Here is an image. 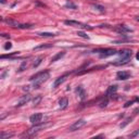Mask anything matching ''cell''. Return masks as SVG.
Wrapping results in <instances>:
<instances>
[{"label":"cell","mask_w":139,"mask_h":139,"mask_svg":"<svg viewBox=\"0 0 139 139\" xmlns=\"http://www.w3.org/2000/svg\"><path fill=\"white\" fill-rule=\"evenodd\" d=\"M49 77H50L49 71H44V72H40V73L35 74V75L32 76L29 80L32 82H34L33 87L35 88V89H37V88H39V86L43 84V83H45L46 81H47Z\"/></svg>","instance_id":"cell-1"},{"label":"cell","mask_w":139,"mask_h":139,"mask_svg":"<svg viewBox=\"0 0 139 139\" xmlns=\"http://www.w3.org/2000/svg\"><path fill=\"white\" fill-rule=\"evenodd\" d=\"M46 126H48V125H41V124H37L35 125V126H33L32 128H29L28 131H26L25 133H23L21 137L22 138H32V137H34L37 133H39L40 129H43L45 128Z\"/></svg>","instance_id":"cell-2"},{"label":"cell","mask_w":139,"mask_h":139,"mask_svg":"<svg viewBox=\"0 0 139 139\" xmlns=\"http://www.w3.org/2000/svg\"><path fill=\"white\" fill-rule=\"evenodd\" d=\"M92 52L100 53V58H106V57H110V55L117 54L118 51L113 48H105V49H95V50H92Z\"/></svg>","instance_id":"cell-3"},{"label":"cell","mask_w":139,"mask_h":139,"mask_svg":"<svg viewBox=\"0 0 139 139\" xmlns=\"http://www.w3.org/2000/svg\"><path fill=\"white\" fill-rule=\"evenodd\" d=\"M86 125V121L84 118H80V120H77L76 122H74L71 126L68 127V129L67 131L68 132H76V131H78V129H81L82 127H84Z\"/></svg>","instance_id":"cell-4"},{"label":"cell","mask_w":139,"mask_h":139,"mask_svg":"<svg viewBox=\"0 0 139 139\" xmlns=\"http://www.w3.org/2000/svg\"><path fill=\"white\" fill-rule=\"evenodd\" d=\"M64 24L70 25V26H78V27H82V28H84V29H92V27L90 25L83 24V23H81V22L73 21V20H66V21H64Z\"/></svg>","instance_id":"cell-5"},{"label":"cell","mask_w":139,"mask_h":139,"mask_svg":"<svg viewBox=\"0 0 139 139\" xmlns=\"http://www.w3.org/2000/svg\"><path fill=\"white\" fill-rule=\"evenodd\" d=\"M43 113H35L33 114L32 116L29 117V122L34 125H37V124H40L41 123V120H43Z\"/></svg>","instance_id":"cell-6"},{"label":"cell","mask_w":139,"mask_h":139,"mask_svg":"<svg viewBox=\"0 0 139 139\" xmlns=\"http://www.w3.org/2000/svg\"><path fill=\"white\" fill-rule=\"evenodd\" d=\"M114 31H115V32H117L118 34H122V35L133 32L132 28H129V27H127L126 25H124V24H122V25H117V26L114 28Z\"/></svg>","instance_id":"cell-7"},{"label":"cell","mask_w":139,"mask_h":139,"mask_svg":"<svg viewBox=\"0 0 139 139\" xmlns=\"http://www.w3.org/2000/svg\"><path fill=\"white\" fill-rule=\"evenodd\" d=\"M31 99H32V97H31L29 94H26V95H24V96H22L21 98L18 99L17 103H16V106H23L24 104H26L27 102H29Z\"/></svg>","instance_id":"cell-8"},{"label":"cell","mask_w":139,"mask_h":139,"mask_svg":"<svg viewBox=\"0 0 139 139\" xmlns=\"http://www.w3.org/2000/svg\"><path fill=\"white\" fill-rule=\"evenodd\" d=\"M131 76H132V74L129 72H126V71H120L116 73V78L120 81H126Z\"/></svg>","instance_id":"cell-9"},{"label":"cell","mask_w":139,"mask_h":139,"mask_svg":"<svg viewBox=\"0 0 139 139\" xmlns=\"http://www.w3.org/2000/svg\"><path fill=\"white\" fill-rule=\"evenodd\" d=\"M75 92L78 95V97L81 98V100H85L86 99V91H85L84 88H83V86H78L75 89Z\"/></svg>","instance_id":"cell-10"},{"label":"cell","mask_w":139,"mask_h":139,"mask_svg":"<svg viewBox=\"0 0 139 139\" xmlns=\"http://www.w3.org/2000/svg\"><path fill=\"white\" fill-rule=\"evenodd\" d=\"M66 76H67V74H64V75L58 77L57 80L54 81V83H53V88H57V87H59L61 84H63V83L65 82V80H66Z\"/></svg>","instance_id":"cell-11"},{"label":"cell","mask_w":139,"mask_h":139,"mask_svg":"<svg viewBox=\"0 0 139 139\" xmlns=\"http://www.w3.org/2000/svg\"><path fill=\"white\" fill-rule=\"evenodd\" d=\"M67 104H68V100H67V98H61L59 100V106H60V109L61 110H64V109H66V106H67Z\"/></svg>","instance_id":"cell-12"},{"label":"cell","mask_w":139,"mask_h":139,"mask_svg":"<svg viewBox=\"0 0 139 139\" xmlns=\"http://www.w3.org/2000/svg\"><path fill=\"white\" fill-rule=\"evenodd\" d=\"M116 91H117V86H116V85H112V86H109V87H108L105 95H106V96H110V95L112 96V95L115 94Z\"/></svg>","instance_id":"cell-13"},{"label":"cell","mask_w":139,"mask_h":139,"mask_svg":"<svg viewBox=\"0 0 139 139\" xmlns=\"http://www.w3.org/2000/svg\"><path fill=\"white\" fill-rule=\"evenodd\" d=\"M2 21H3L4 23H7V24H9L10 26L16 27V28H17L18 24H20V23H17V22H16V21H14V20H11V18H2Z\"/></svg>","instance_id":"cell-14"},{"label":"cell","mask_w":139,"mask_h":139,"mask_svg":"<svg viewBox=\"0 0 139 139\" xmlns=\"http://www.w3.org/2000/svg\"><path fill=\"white\" fill-rule=\"evenodd\" d=\"M64 55H65V52L64 51H61V52H58L55 55H53V57L51 58V62H55V61H59L60 59H62Z\"/></svg>","instance_id":"cell-15"},{"label":"cell","mask_w":139,"mask_h":139,"mask_svg":"<svg viewBox=\"0 0 139 139\" xmlns=\"http://www.w3.org/2000/svg\"><path fill=\"white\" fill-rule=\"evenodd\" d=\"M64 8H66V9H72V10H76L77 9V6L75 3H74L73 1H71V0H67L66 3H65V6H64Z\"/></svg>","instance_id":"cell-16"},{"label":"cell","mask_w":139,"mask_h":139,"mask_svg":"<svg viewBox=\"0 0 139 139\" xmlns=\"http://www.w3.org/2000/svg\"><path fill=\"white\" fill-rule=\"evenodd\" d=\"M51 47H52V44L40 45V46H37V47L34 48V51H37V50H41V49H48V48H51Z\"/></svg>","instance_id":"cell-17"},{"label":"cell","mask_w":139,"mask_h":139,"mask_svg":"<svg viewBox=\"0 0 139 139\" xmlns=\"http://www.w3.org/2000/svg\"><path fill=\"white\" fill-rule=\"evenodd\" d=\"M13 136H14V134H13V133H4V132H2L1 134H0V138H1V139L11 138V137H13Z\"/></svg>","instance_id":"cell-18"},{"label":"cell","mask_w":139,"mask_h":139,"mask_svg":"<svg viewBox=\"0 0 139 139\" xmlns=\"http://www.w3.org/2000/svg\"><path fill=\"white\" fill-rule=\"evenodd\" d=\"M133 116H131V117H127L126 120H125V121L123 122V123H121V124H120V127H121V128H124L125 126H126V125H128L129 123H131L132 121H133Z\"/></svg>","instance_id":"cell-19"},{"label":"cell","mask_w":139,"mask_h":139,"mask_svg":"<svg viewBox=\"0 0 139 139\" xmlns=\"http://www.w3.org/2000/svg\"><path fill=\"white\" fill-rule=\"evenodd\" d=\"M92 8H95L96 10H98L101 13H104L105 12V9L103 6H100V4H92Z\"/></svg>","instance_id":"cell-20"},{"label":"cell","mask_w":139,"mask_h":139,"mask_svg":"<svg viewBox=\"0 0 139 139\" xmlns=\"http://www.w3.org/2000/svg\"><path fill=\"white\" fill-rule=\"evenodd\" d=\"M43 60H44V57H38V58L36 59V61L34 62V64H33V67H34V68L38 67L39 64H40L41 62H43Z\"/></svg>","instance_id":"cell-21"},{"label":"cell","mask_w":139,"mask_h":139,"mask_svg":"<svg viewBox=\"0 0 139 139\" xmlns=\"http://www.w3.org/2000/svg\"><path fill=\"white\" fill-rule=\"evenodd\" d=\"M40 101H41V96H36L35 98L33 99V104H34V106L35 105H38L39 103H40Z\"/></svg>","instance_id":"cell-22"},{"label":"cell","mask_w":139,"mask_h":139,"mask_svg":"<svg viewBox=\"0 0 139 139\" xmlns=\"http://www.w3.org/2000/svg\"><path fill=\"white\" fill-rule=\"evenodd\" d=\"M108 104H109V99L105 98L104 100H102L99 103V106H100V108H105V106H108Z\"/></svg>","instance_id":"cell-23"},{"label":"cell","mask_w":139,"mask_h":139,"mask_svg":"<svg viewBox=\"0 0 139 139\" xmlns=\"http://www.w3.org/2000/svg\"><path fill=\"white\" fill-rule=\"evenodd\" d=\"M134 102H139V98H136L135 100H132V101H127V102L124 104V108H128V106H131Z\"/></svg>","instance_id":"cell-24"},{"label":"cell","mask_w":139,"mask_h":139,"mask_svg":"<svg viewBox=\"0 0 139 139\" xmlns=\"http://www.w3.org/2000/svg\"><path fill=\"white\" fill-rule=\"evenodd\" d=\"M38 35L40 37H54L55 36V34H53V33H46V32H44V33H39Z\"/></svg>","instance_id":"cell-25"},{"label":"cell","mask_w":139,"mask_h":139,"mask_svg":"<svg viewBox=\"0 0 139 139\" xmlns=\"http://www.w3.org/2000/svg\"><path fill=\"white\" fill-rule=\"evenodd\" d=\"M26 66H27V63H26V61H24L22 64H21V66L17 68V73H21V72H23L24 70L26 68Z\"/></svg>","instance_id":"cell-26"},{"label":"cell","mask_w":139,"mask_h":139,"mask_svg":"<svg viewBox=\"0 0 139 139\" xmlns=\"http://www.w3.org/2000/svg\"><path fill=\"white\" fill-rule=\"evenodd\" d=\"M77 35L80 36V37H82V38H85V39H89V36L88 35H86L84 32H82V31H78L77 32Z\"/></svg>","instance_id":"cell-27"},{"label":"cell","mask_w":139,"mask_h":139,"mask_svg":"<svg viewBox=\"0 0 139 139\" xmlns=\"http://www.w3.org/2000/svg\"><path fill=\"white\" fill-rule=\"evenodd\" d=\"M33 26L32 24H18V26H17V28H23V29H25V28H31V27Z\"/></svg>","instance_id":"cell-28"},{"label":"cell","mask_w":139,"mask_h":139,"mask_svg":"<svg viewBox=\"0 0 139 139\" xmlns=\"http://www.w3.org/2000/svg\"><path fill=\"white\" fill-rule=\"evenodd\" d=\"M11 48H12V44L10 43V41H8V43L4 45V49H6V50H9V49H11Z\"/></svg>","instance_id":"cell-29"},{"label":"cell","mask_w":139,"mask_h":139,"mask_svg":"<svg viewBox=\"0 0 139 139\" xmlns=\"http://www.w3.org/2000/svg\"><path fill=\"white\" fill-rule=\"evenodd\" d=\"M137 136H139V128L137 129V131H135V132H134L132 135H131V137H137Z\"/></svg>","instance_id":"cell-30"},{"label":"cell","mask_w":139,"mask_h":139,"mask_svg":"<svg viewBox=\"0 0 139 139\" xmlns=\"http://www.w3.org/2000/svg\"><path fill=\"white\" fill-rule=\"evenodd\" d=\"M2 37H4V38H10V35H8V34H2Z\"/></svg>","instance_id":"cell-31"},{"label":"cell","mask_w":139,"mask_h":139,"mask_svg":"<svg viewBox=\"0 0 139 139\" xmlns=\"http://www.w3.org/2000/svg\"><path fill=\"white\" fill-rule=\"evenodd\" d=\"M28 87H29V86H25L24 88H23V89H24V90H28V89H29V88H28Z\"/></svg>","instance_id":"cell-32"},{"label":"cell","mask_w":139,"mask_h":139,"mask_svg":"<svg viewBox=\"0 0 139 139\" xmlns=\"http://www.w3.org/2000/svg\"><path fill=\"white\" fill-rule=\"evenodd\" d=\"M136 59L139 61V52H137V54H136Z\"/></svg>","instance_id":"cell-33"},{"label":"cell","mask_w":139,"mask_h":139,"mask_svg":"<svg viewBox=\"0 0 139 139\" xmlns=\"http://www.w3.org/2000/svg\"><path fill=\"white\" fill-rule=\"evenodd\" d=\"M0 2L3 4V3H6V2H7V0H0Z\"/></svg>","instance_id":"cell-34"},{"label":"cell","mask_w":139,"mask_h":139,"mask_svg":"<svg viewBox=\"0 0 139 139\" xmlns=\"http://www.w3.org/2000/svg\"><path fill=\"white\" fill-rule=\"evenodd\" d=\"M136 20H137V21L139 22V16H136Z\"/></svg>","instance_id":"cell-35"}]
</instances>
